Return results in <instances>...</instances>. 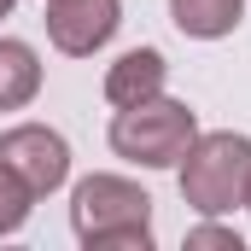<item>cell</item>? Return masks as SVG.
Masks as SVG:
<instances>
[{
  "mask_svg": "<svg viewBox=\"0 0 251 251\" xmlns=\"http://www.w3.org/2000/svg\"><path fill=\"white\" fill-rule=\"evenodd\" d=\"M70 228L88 251H146L152 246V193L123 176H82L70 193Z\"/></svg>",
  "mask_w": 251,
  "mask_h": 251,
  "instance_id": "obj_1",
  "label": "cell"
},
{
  "mask_svg": "<svg viewBox=\"0 0 251 251\" xmlns=\"http://www.w3.org/2000/svg\"><path fill=\"white\" fill-rule=\"evenodd\" d=\"M251 187V140L234 128L216 134H193V146L181 152V199L199 216H228L234 204H246Z\"/></svg>",
  "mask_w": 251,
  "mask_h": 251,
  "instance_id": "obj_2",
  "label": "cell"
},
{
  "mask_svg": "<svg viewBox=\"0 0 251 251\" xmlns=\"http://www.w3.org/2000/svg\"><path fill=\"white\" fill-rule=\"evenodd\" d=\"M193 134H199V123H193L187 105L152 94V100L123 105L111 117V152L128 158V164H140V170H176L181 152L193 146Z\"/></svg>",
  "mask_w": 251,
  "mask_h": 251,
  "instance_id": "obj_3",
  "label": "cell"
},
{
  "mask_svg": "<svg viewBox=\"0 0 251 251\" xmlns=\"http://www.w3.org/2000/svg\"><path fill=\"white\" fill-rule=\"evenodd\" d=\"M0 164L6 170H18L35 199H47V193H59L70 181V146H64L59 128L47 123H18L0 134Z\"/></svg>",
  "mask_w": 251,
  "mask_h": 251,
  "instance_id": "obj_4",
  "label": "cell"
},
{
  "mask_svg": "<svg viewBox=\"0 0 251 251\" xmlns=\"http://www.w3.org/2000/svg\"><path fill=\"white\" fill-rule=\"evenodd\" d=\"M117 24H123L117 0H47V41L70 59L100 53L117 35Z\"/></svg>",
  "mask_w": 251,
  "mask_h": 251,
  "instance_id": "obj_5",
  "label": "cell"
},
{
  "mask_svg": "<svg viewBox=\"0 0 251 251\" xmlns=\"http://www.w3.org/2000/svg\"><path fill=\"white\" fill-rule=\"evenodd\" d=\"M164 82H170V64L158 47H134L123 59L105 70V100L123 111V105H140V100H152V94H164Z\"/></svg>",
  "mask_w": 251,
  "mask_h": 251,
  "instance_id": "obj_6",
  "label": "cell"
},
{
  "mask_svg": "<svg viewBox=\"0 0 251 251\" xmlns=\"http://www.w3.org/2000/svg\"><path fill=\"white\" fill-rule=\"evenodd\" d=\"M41 94V59L29 41L0 35V111H24Z\"/></svg>",
  "mask_w": 251,
  "mask_h": 251,
  "instance_id": "obj_7",
  "label": "cell"
},
{
  "mask_svg": "<svg viewBox=\"0 0 251 251\" xmlns=\"http://www.w3.org/2000/svg\"><path fill=\"white\" fill-rule=\"evenodd\" d=\"M170 18H176V29L193 35V41H222V35L240 29L246 0H170Z\"/></svg>",
  "mask_w": 251,
  "mask_h": 251,
  "instance_id": "obj_8",
  "label": "cell"
},
{
  "mask_svg": "<svg viewBox=\"0 0 251 251\" xmlns=\"http://www.w3.org/2000/svg\"><path fill=\"white\" fill-rule=\"evenodd\" d=\"M29 204H35L29 181H24L18 170H6V164H0V240H6V234H18V228L29 222Z\"/></svg>",
  "mask_w": 251,
  "mask_h": 251,
  "instance_id": "obj_9",
  "label": "cell"
},
{
  "mask_svg": "<svg viewBox=\"0 0 251 251\" xmlns=\"http://www.w3.org/2000/svg\"><path fill=\"white\" fill-rule=\"evenodd\" d=\"M187 246H210V251H240V234L234 228H216V222H204V228H193Z\"/></svg>",
  "mask_w": 251,
  "mask_h": 251,
  "instance_id": "obj_10",
  "label": "cell"
},
{
  "mask_svg": "<svg viewBox=\"0 0 251 251\" xmlns=\"http://www.w3.org/2000/svg\"><path fill=\"white\" fill-rule=\"evenodd\" d=\"M12 6H18V0H0V18H6V12H12Z\"/></svg>",
  "mask_w": 251,
  "mask_h": 251,
  "instance_id": "obj_11",
  "label": "cell"
},
{
  "mask_svg": "<svg viewBox=\"0 0 251 251\" xmlns=\"http://www.w3.org/2000/svg\"><path fill=\"white\" fill-rule=\"evenodd\" d=\"M246 204H251V187H246Z\"/></svg>",
  "mask_w": 251,
  "mask_h": 251,
  "instance_id": "obj_12",
  "label": "cell"
}]
</instances>
